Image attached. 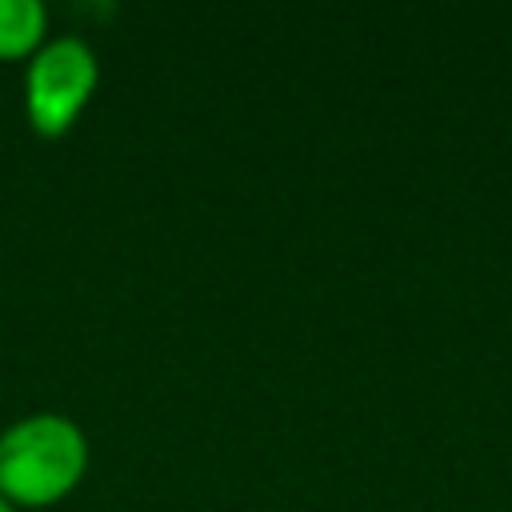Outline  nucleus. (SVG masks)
<instances>
[{"label":"nucleus","instance_id":"obj_1","mask_svg":"<svg viewBox=\"0 0 512 512\" xmlns=\"http://www.w3.org/2000/svg\"><path fill=\"white\" fill-rule=\"evenodd\" d=\"M88 472V436L64 412H28L0 428V496L16 508H48Z\"/></svg>","mask_w":512,"mask_h":512},{"label":"nucleus","instance_id":"obj_2","mask_svg":"<svg viewBox=\"0 0 512 512\" xmlns=\"http://www.w3.org/2000/svg\"><path fill=\"white\" fill-rule=\"evenodd\" d=\"M96 84H100L96 48L76 32L48 36L24 64L28 128L44 140H60L84 116L88 100L96 96Z\"/></svg>","mask_w":512,"mask_h":512},{"label":"nucleus","instance_id":"obj_3","mask_svg":"<svg viewBox=\"0 0 512 512\" xmlns=\"http://www.w3.org/2000/svg\"><path fill=\"white\" fill-rule=\"evenodd\" d=\"M48 40V8L40 0H0V60H28Z\"/></svg>","mask_w":512,"mask_h":512},{"label":"nucleus","instance_id":"obj_4","mask_svg":"<svg viewBox=\"0 0 512 512\" xmlns=\"http://www.w3.org/2000/svg\"><path fill=\"white\" fill-rule=\"evenodd\" d=\"M0 512H20V508H16V504H8V500L0 496Z\"/></svg>","mask_w":512,"mask_h":512}]
</instances>
